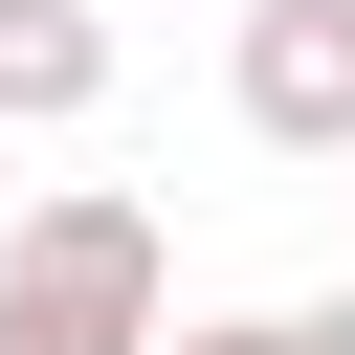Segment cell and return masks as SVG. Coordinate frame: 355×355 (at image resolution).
<instances>
[{
	"label": "cell",
	"mask_w": 355,
	"mask_h": 355,
	"mask_svg": "<svg viewBox=\"0 0 355 355\" xmlns=\"http://www.w3.org/2000/svg\"><path fill=\"white\" fill-rule=\"evenodd\" d=\"M155 311H178L155 200H22L0 222V355H178Z\"/></svg>",
	"instance_id": "cell-1"
},
{
	"label": "cell",
	"mask_w": 355,
	"mask_h": 355,
	"mask_svg": "<svg viewBox=\"0 0 355 355\" xmlns=\"http://www.w3.org/2000/svg\"><path fill=\"white\" fill-rule=\"evenodd\" d=\"M222 89H244L266 155L333 178V155H355V0H244V67H222Z\"/></svg>",
	"instance_id": "cell-2"
},
{
	"label": "cell",
	"mask_w": 355,
	"mask_h": 355,
	"mask_svg": "<svg viewBox=\"0 0 355 355\" xmlns=\"http://www.w3.org/2000/svg\"><path fill=\"white\" fill-rule=\"evenodd\" d=\"M67 111H111V22L89 0H0V133H67Z\"/></svg>",
	"instance_id": "cell-3"
},
{
	"label": "cell",
	"mask_w": 355,
	"mask_h": 355,
	"mask_svg": "<svg viewBox=\"0 0 355 355\" xmlns=\"http://www.w3.org/2000/svg\"><path fill=\"white\" fill-rule=\"evenodd\" d=\"M244 355H355V288H311V311H222Z\"/></svg>",
	"instance_id": "cell-4"
},
{
	"label": "cell",
	"mask_w": 355,
	"mask_h": 355,
	"mask_svg": "<svg viewBox=\"0 0 355 355\" xmlns=\"http://www.w3.org/2000/svg\"><path fill=\"white\" fill-rule=\"evenodd\" d=\"M178 355H244V333H178Z\"/></svg>",
	"instance_id": "cell-5"
},
{
	"label": "cell",
	"mask_w": 355,
	"mask_h": 355,
	"mask_svg": "<svg viewBox=\"0 0 355 355\" xmlns=\"http://www.w3.org/2000/svg\"><path fill=\"white\" fill-rule=\"evenodd\" d=\"M333 200H355V155H333Z\"/></svg>",
	"instance_id": "cell-6"
}]
</instances>
